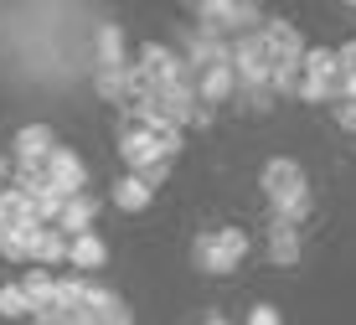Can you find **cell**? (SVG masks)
<instances>
[{"instance_id": "cell-15", "label": "cell", "mask_w": 356, "mask_h": 325, "mask_svg": "<svg viewBox=\"0 0 356 325\" xmlns=\"http://www.w3.org/2000/svg\"><path fill=\"white\" fill-rule=\"evenodd\" d=\"M36 222L31 228H10L6 232V243H0V258H6V264H16V269H31L36 264Z\"/></svg>"}, {"instance_id": "cell-13", "label": "cell", "mask_w": 356, "mask_h": 325, "mask_svg": "<svg viewBox=\"0 0 356 325\" xmlns=\"http://www.w3.org/2000/svg\"><path fill=\"white\" fill-rule=\"evenodd\" d=\"M108 202H114V212H129V217H140V212H150V207H155V191H150L145 181H134V176H119Z\"/></svg>"}, {"instance_id": "cell-17", "label": "cell", "mask_w": 356, "mask_h": 325, "mask_svg": "<svg viewBox=\"0 0 356 325\" xmlns=\"http://www.w3.org/2000/svg\"><path fill=\"white\" fill-rule=\"evenodd\" d=\"M93 57H98V68H119V62H124V26L104 21V26L93 31Z\"/></svg>"}, {"instance_id": "cell-20", "label": "cell", "mask_w": 356, "mask_h": 325, "mask_svg": "<svg viewBox=\"0 0 356 325\" xmlns=\"http://www.w3.org/2000/svg\"><path fill=\"white\" fill-rule=\"evenodd\" d=\"M67 264V237L57 228H42L36 232V269H63Z\"/></svg>"}, {"instance_id": "cell-27", "label": "cell", "mask_w": 356, "mask_h": 325, "mask_svg": "<svg viewBox=\"0 0 356 325\" xmlns=\"http://www.w3.org/2000/svg\"><path fill=\"white\" fill-rule=\"evenodd\" d=\"M196 325H232V320H227V315H217V310H212V315H202Z\"/></svg>"}, {"instance_id": "cell-1", "label": "cell", "mask_w": 356, "mask_h": 325, "mask_svg": "<svg viewBox=\"0 0 356 325\" xmlns=\"http://www.w3.org/2000/svg\"><path fill=\"white\" fill-rule=\"evenodd\" d=\"M248 232L243 228H212V232H196V248H191V264L202 269V274H217V279H222V274H232L243 264V258H248Z\"/></svg>"}, {"instance_id": "cell-23", "label": "cell", "mask_w": 356, "mask_h": 325, "mask_svg": "<svg viewBox=\"0 0 356 325\" xmlns=\"http://www.w3.org/2000/svg\"><path fill=\"white\" fill-rule=\"evenodd\" d=\"M243 325H284V315H279V305H268V299H259V305L243 315Z\"/></svg>"}, {"instance_id": "cell-21", "label": "cell", "mask_w": 356, "mask_h": 325, "mask_svg": "<svg viewBox=\"0 0 356 325\" xmlns=\"http://www.w3.org/2000/svg\"><path fill=\"white\" fill-rule=\"evenodd\" d=\"M310 212H315V196L300 191V196H289V202H274V222H284V228L300 232L305 222H310Z\"/></svg>"}, {"instance_id": "cell-29", "label": "cell", "mask_w": 356, "mask_h": 325, "mask_svg": "<svg viewBox=\"0 0 356 325\" xmlns=\"http://www.w3.org/2000/svg\"><path fill=\"white\" fill-rule=\"evenodd\" d=\"M0 243H6V228H0Z\"/></svg>"}, {"instance_id": "cell-16", "label": "cell", "mask_w": 356, "mask_h": 325, "mask_svg": "<svg viewBox=\"0 0 356 325\" xmlns=\"http://www.w3.org/2000/svg\"><path fill=\"white\" fill-rule=\"evenodd\" d=\"M119 160H124V166H129V176H134V171H145V166H150V160H155V150H150V140H145V134L140 129H134V124H119Z\"/></svg>"}, {"instance_id": "cell-4", "label": "cell", "mask_w": 356, "mask_h": 325, "mask_svg": "<svg viewBox=\"0 0 356 325\" xmlns=\"http://www.w3.org/2000/svg\"><path fill=\"white\" fill-rule=\"evenodd\" d=\"M259 191L268 196V207H274V202H289V196H300V191H310V186H305V166H300V160H289V155L264 160Z\"/></svg>"}, {"instance_id": "cell-5", "label": "cell", "mask_w": 356, "mask_h": 325, "mask_svg": "<svg viewBox=\"0 0 356 325\" xmlns=\"http://www.w3.org/2000/svg\"><path fill=\"white\" fill-rule=\"evenodd\" d=\"M259 36H264V52H268V62H274V68H300V57H305V36H300V26H289V21L268 16L264 26H259Z\"/></svg>"}, {"instance_id": "cell-9", "label": "cell", "mask_w": 356, "mask_h": 325, "mask_svg": "<svg viewBox=\"0 0 356 325\" xmlns=\"http://www.w3.org/2000/svg\"><path fill=\"white\" fill-rule=\"evenodd\" d=\"M67 264H72V274L93 279V274H104V269H108V243H104L98 232H78V237H67Z\"/></svg>"}, {"instance_id": "cell-26", "label": "cell", "mask_w": 356, "mask_h": 325, "mask_svg": "<svg viewBox=\"0 0 356 325\" xmlns=\"http://www.w3.org/2000/svg\"><path fill=\"white\" fill-rule=\"evenodd\" d=\"M243 98H248V109H253V114H268V109L279 104V98L268 93V88H253V93H243Z\"/></svg>"}, {"instance_id": "cell-12", "label": "cell", "mask_w": 356, "mask_h": 325, "mask_svg": "<svg viewBox=\"0 0 356 325\" xmlns=\"http://www.w3.org/2000/svg\"><path fill=\"white\" fill-rule=\"evenodd\" d=\"M129 88H134V62H119V68H98L93 72V93L104 98V104H124L129 98Z\"/></svg>"}, {"instance_id": "cell-6", "label": "cell", "mask_w": 356, "mask_h": 325, "mask_svg": "<svg viewBox=\"0 0 356 325\" xmlns=\"http://www.w3.org/2000/svg\"><path fill=\"white\" fill-rule=\"evenodd\" d=\"M42 166H47V181H52L57 191H67V196H78L83 186H88V160H83L78 150H67V145H57Z\"/></svg>"}, {"instance_id": "cell-2", "label": "cell", "mask_w": 356, "mask_h": 325, "mask_svg": "<svg viewBox=\"0 0 356 325\" xmlns=\"http://www.w3.org/2000/svg\"><path fill=\"white\" fill-rule=\"evenodd\" d=\"M196 10V21H202V31H212V36H222L227 42V31H259L264 26V10L259 6H248V0H202V6H191Z\"/></svg>"}, {"instance_id": "cell-3", "label": "cell", "mask_w": 356, "mask_h": 325, "mask_svg": "<svg viewBox=\"0 0 356 325\" xmlns=\"http://www.w3.org/2000/svg\"><path fill=\"white\" fill-rule=\"evenodd\" d=\"M134 72H140L145 93L170 88V83H186V78H191L186 62H181V52H176V47H165V42H145L140 57H134Z\"/></svg>"}, {"instance_id": "cell-11", "label": "cell", "mask_w": 356, "mask_h": 325, "mask_svg": "<svg viewBox=\"0 0 356 325\" xmlns=\"http://www.w3.org/2000/svg\"><path fill=\"white\" fill-rule=\"evenodd\" d=\"M191 88H196V104L202 109H222L238 98V83H232V68H212V72H196L191 78Z\"/></svg>"}, {"instance_id": "cell-19", "label": "cell", "mask_w": 356, "mask_h": 325, "mask_svg": "<svg viewBox=\"0 0 356 325\" xmlns=\"http://www.w3.org/2000/svg\"><path fill=\"white\" fill-rule=\"evenodd\" d=\"M300 78H305V83H325V78H336V47H305V57H300Z\"/></svg>"}, {"instance_id": "cell-14", "label": "cell", "mask_w": 356, "mask_h": 325, "mask_svg": "<svg viewBox=\"0 0 356 325\" xmlns=\"http://www.w3.org/2000/svg\"><path fill=\"white\" fill-rule=\"evenodd\" d=\"M268 258H274L279 269H294L305 258V243H300V232L284 228V222H268Z\"/></svg>"}, {"instance_id": "cell-25", "label": "cell", "mask_w": 356, "mask_h": 325, "mask_svg": "<svg viewBox=\"0 0 356 325\" xmlns=\"http://www.w3.org/2000/svg\"><path fill=\"white\" fill-rule=\"evenodd\" d=\"M330 114H336V124L346 134H356V104H346V98H341V104H330Z\"/></svg>"}, {"instance_id": "cell-24", "label": "cell", "mask_w": 356, "mask_h": 325, "mask_svg": "<svg viewBox=\"0 0 356 325\" xmlns=\"http://www.w3.org/2000/svg\"><path fill=\"white\" fill-rule=\"evenodd\" d=\"M165 176H170V160H150L145 171H134V181H145L155 191V186H165Z\"/></svg>"}, {"instance_id": "cell-8", "label": "cell", "mask_w": 356, "mask_h": 325, "mask_svg": "<svg viewBox=\"0 0 356 325\" xmlns=\"http://www.w3.org/2000/svg\"><path fill=\"white\" fill-rule=\"evenodd\" d=\"M52 150H57V134L47 124H21L16 140H10V166H42Z\"/></svg>"}, {"instance_id": "cell-22", "label": "cell", "mask_w": 356, "mask_h": 325, "mask_svg": "<svg viewBox=\"0 0 356 325\" xmlns=\"http://www.w3.org/2000/svg\"><path fill=\"white\" fill-rule=\"evenodd\" d=\"M31 305L21 294V284H0V320H26Z\"/></svg>"}, {"instance_id": "cell-10", "label": "cell", "mask_w": 356, "mask_h": 325, "mask_svg": "<svg viewBox=\"0 0 356 325\" xmlns=\"http://www.w3.org/2000/svg\"><path fill=\"white\" fill-rule=\"evenodd\" d=\"M98 212H104V202H98V196H88V191H78V196H67V202H63V212H57V222H52V228L63 232V237L93 232Z\"/></svg>"}, {"instance_id": "cell-28", "label": "cell", "mask_w": 356, "mask_h": 325, "mask_svg": "<svg viewBox=\"0 0 356 325\" xmlns=\"http://www.w3.org/2000/svg\"><path fill=\"white\" fill-rule=\"evenodd\" d=\"M6 181H10V160L0 155V186H6Z\"/></svg>"}, {"instance_id": "cell-18", "label": "cell", "mask_w": 356, "mask_h": 325, "mask_svg": "<svg viewBox=\"0 0 356 325\" xmlns=\"http://www.w3.org/2000/svg\"><path fill=\"white\" fill-rule=\"evenodd\" d=\"M31 222H36L31 217V202L16 191V186H0V228L10 232V228H31Z\"/></svg>"}, {"instance_id": "cell-7", "label": "cell", "mask_w": 356, "mask_h": 325, "mask_svg": "<svg viewBox=\"0 0 356 325\" xmlns=\"http://www.w3.org/2000/svg\"><path fill=\"white\" fill-rule=\"evenodd\" d=\"M181 62H186L191 78H196V72H212V68H232V42H222V36H212V31L196 26L191 31V52Z\"/></svg>"}]
</instances>
